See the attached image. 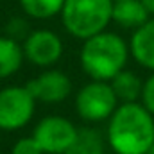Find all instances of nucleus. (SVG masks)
Returning a JSON list of instances; mask_svg holds the SVG:
<instances>
[{"instance_id":"6","label":"nucleus","mask_w":154,"mask_h":154,"mask_svg":"<svg viewBox=\"0 0 154 154\" xmlns=\"http://www.w3.org/2000/svg\"><path fill=\"white\" fill-rule=\"evenodd\" d=\"M77 134L75 124L61 115L43 116L32 131L34 140L45 154H65L75 142Z\"/></svg>"},{"instance_id":"3","label":"nucleus","mask_w":154,"mask_h":154,"mask_svg":"<svg viewBox=\"0 0 154 154\" xmlns=\"http://www.w3.org/2000/svg\"><path fill=\"white\" fill-rule=\"evenodd\" d=\"M59 16L65 31L84 41L113 22V0H65Z\"/></svg>"},{"instance_id":"5","label":"nucleus","mask_w":154,"mask_h":154,"mask_svg":"<svg viewBox=\"0 0 154 154\" xmlns=\"http://www.w3.org/2000/svg\"><path fill=\"white\" fill-rule=\"evenodd\" d=\"M36 99L25 86H5L0 90V131L23 129L34 116Z\"/></svg>"},{"instance_id":"7","label":"nucleus","mask_w":154,"mask_h":154,"mask_svg":"<svg viewBox=\"0 0 154 154\" xmlns=\"http://www.w3.org/2000/svg\"><path fill=\"white\" fill-rule=\"evenodd\" d=\"M22 48L25 59L39 68L54 66L65 50L61 38L50 29H36L29 32L22 43Z\"/></svg>"},{"instance_id":"18","label":"nucleus","mask_w":154,"mask_h":154,"mask_svg":"<svg viewBox=\"0 0 154 154\" xmlns=\"http://www.w3.org/2000/svg\"><path fill=\"white\" fill-rule=\"evenodd\" d=\"M147 154H154V142H152V145H151V149H149V152Z\"/></svg>"},{"instance_id":"4","label":"nucleus","mask_w":154,"mask_h":154,"mask_svg":"<svg viewBox=\"0 0 154 154\" xmlns=\"http://www.w3.org/2000/svg\"><path fill=\"white\" fill-rule=\"evenodd\" d=\"M118 99L108 81L86 82L75 95V111L82 120L90 124H99L108 120L118 108Z\"/></svg>"},{"instance_id":"17","label":"nucleus","mask_w":154,"mask_h":154,"mask_svg":"<svg viewBox=\"0 0 154 154\" xmlns=\"http://www.w3.org/2000/svg\"><path fill=\"white\" fill-rule=\"evenodd\" d=\"M142 4L147 7V11L151 13V16H154V0H142Z\"/></svg>"},{"instance_id":"12","label":"nucleus","mask_w":154,"mask_h":154,"mask_svg":"<svg viewBox=\"0 0 154 154\" xmlns=\"http://www.w3.org/2000/svg\"><path fill=\"white\" fill-rule=\"evenodd\" d=\"M118 102H140L143 81L131 70H122L109 81Z\"/></svg>"},{"instance_id":"2","label":"nucleus","mask_w":154,"mask_h":154,"mask_svg":"<svg viewBox=\"0 0 154 154\" xmlns=\"http://www.w3.org/2000/svg\"><path fill=\"white\" fill-rule=\"evenodd\" d=\"M129 56V43L120 34L102 31L82 41L79 63L82 72L90 79L109 82L118 72L125 68Z\"/></svg>"},{"instance_id":"8","label":"nucleus","mask_w":154,"mask_h":154,"mask_svg":"<svg viewBox=\"0 0 154 154\" xmlns=\"http://www.w3.org/2000/svg\"><path fill=\"white\" fill-rule=\"evenodd\" d=\"M34 99L43 104H61L72 93V79L61 70L48 68L27 82Z\"/></svg>"},{"instance_id":"10","label":"nucleus","mask_w":154,"mask_h":154,"mask_svg":"<svg viewBox=\"0 0 154 154\" xmlns=\"http://www.w3.org/2000/svg\"><path fill=\"white\" fill-rule=\"evenodd\" d=\"M151 18V13L142 0H116L113 2V22L124 29L136 31Z\"/></svg>"},{"instance_id":"9","label":"nucleus","mask_w":154,"mask_h":154,"mask_svg":"<svg viewBox=\"0 0 154 154\" xmlns=\"http://www.w3.org/2000/svg\"><path fill=\"white\" fill-rule=\"evenodd\" d=\"M129 50L140 66L154 72V16H151L142 27L133 31Z\"/></svg>"},{"instance_id":"20","label":"nucleus","mask_w":154,"mask_h":154,"mask_svg":"<svg viewBox=\"0 0 154 154\" xmlns=\"http://www.w3.org/2000/svg\"><path fill=\"white\" fill-rule=\"evenodd\" d=\"M113 2H116V0H113Z\"/></svg>"},{"instance_id":"11","label":"nucleus","mask_w":154,"mask_h":154,"mask_svg":"<svg viewBox=\"0 0 154 154\" xmlns=\"http://www.w3.org/2000/svg\"><path fill=\"white\" fill-rule=\"evenodd\" d=\"M25 61L22 43L11 36H0V79H9Z\"/></svg>"},{"instance_id":"15","label":"nucleus","mask_w":154,"mask_h":154,"mask_svg":"<svg viewBox=\"0 0 154 154\" xmlns=\"http://www.w3.org/2000/svg\"><path fill=\"white\" fill-rule=\"evenodd\" d=\"M11 154H45L38 145V142L34 140V136H23L18 138L14 142V145L11 147Z\"/></svg>"},{"instance_id":"14","label":"nucleus","mask_w":154,"mask_h":154,"mask_svg":"<svg viewBox=\"0 0 154 154\" xmlns=\"http://www.w3.org/2000/svg\"><path fill=\"white\" fill-rule=\"evenodd\" d=\"M65 0H20L22 11L34 20H48L61 14Z\"/></svg>"},{"instance_id":"13","label":"nucleus","mask_w":154,"mask_h":154,"mask_svg":"<svg viewBox=\"0 0 154 154\" xmlns=\"http://www.w3.org/2000/svg\"><path fill=\"white\" fill-rule=\"evenodd\" d=\"M65 154H104V138L97 129H79L75 142Z\"/></svg>"},{"instance_id":"1","label":"nucleus","mask_w":154,"mask_h":154,"mask_svg":"<svg viewBox=\"0 0 154 154\" xmlns=\"http://www.w3.org/2000/svg\"><path fill=\"white\" fill-rule=\"evenodd\" d=\"M106 142L115 154H147L154 142V115L142 102H122L108 118Z\"/></svg>"},{"instance_id":"19","label":"nucleus","mask_w":154,"mask_h":154,"mask_svg":"<svg viewBox=\"0 0 154 154\" xmlns=\"http://www.w3.org/2000/svg\"><path fill=\"white\" fill-rule=\"evenodd\" d=\"M104 154H106V152H104ZM109 154H115V152H109Z\"/></svg>"},{"instance_id":"16","label":"nucleus","mask_w":154,"mask_h":154,"mask_svg":"<svg viewBox=\"0 0 154 154\" xmlns=\"http://www.w3.org/2000/svg\"><path fill=\"white\" fill-rule=\"evenodd\" d=\"M140 102L145 106V109L154 115V72L143 81V88H142V97Z\"/></svg>"}]
</instances>
